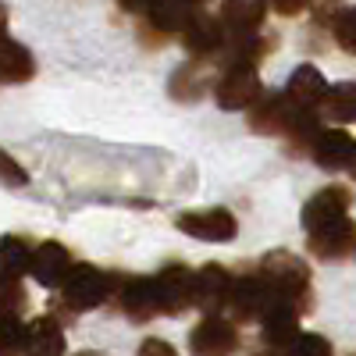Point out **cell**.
<instances>
[{
    "label": "cell",
    "mask_w": 356,
    "mask_h": 356,
    "mask_svg": "<svg viewBox=\"0 0 356 356\" xmlns=\"http://www.w3.org/2000/svg\"><path fill=\"white\" fill-rule=\"evenodd\" d=\"M349 356H356V353H349Z\"/></svg>",
    "instance_id": "38"
},
{
    "label": "cell",
    "mask_w": 356,
    "mask_h": 356,
    "mask_svg": "<svg viewBox=\"0 0 356 356\" xmlns=\"http://www.w3.org/2000/svg\"><path fill=\"white\" fill-rule=\"evenodd\" d=\"M178 40H182L186 54L196 57V61H218L225 43H228V29H225V22L218 15L196 11L186 22V29H182V36H178Z\"/></svg>",
    "instance_id": "6"
},
{
    "label": "cell",
    "mask_w": 356,
    "mask_h": 356,
    "mask_svg": "<svg viewBox=\"0 0 356 356\" xmlns=\"http://www.w3.org/2000/svg\"><path fill=\"white\" fill-rule=\"evenodd\" d=\"M118 8H122L125 15H136V18H146L154 8H157V0H114Z\"/></svg>",
    "instance_id": "32"
},
{
    "label": "cell",
    "mask_w": 356,
    "mask_h": 356,
    "mask_svg": "<svg viewBox=\"0 0 356 356\" xmlns=\"http://www.w3.org/2000/svg\"><path fill=\"white\" fill-rule=\"evenodd\" d=\"M332 40L339 43V50H346L349 57H356V4H342L335 22H332Z\"/></svg>",
    "instance_id": "26"
},
{
    "label": "cell",
    "mask_w": 356,
    "mask_h": 356,
    "mask_svg": "<svg viewBox=\"0 0 356 356\" xmlns=\"http://www.w3.org/2000/svg\"><path fill=\"white\" fill-rule=\"evenodd\" d=\"M25 307H29V296H25L22 282H0V314L22 317Z\"/></svg>",
    "instance_id": "28"
},
{
    "label": "cell",
    "mask_w": 356,
    "mask_h": 356,
    "mask_svg": "<svg viewBox=\"0 0 356 356\" xmlns=\"http://www.w3.org/2000/svg\"><path fill=\"white\" fill-rule=\"evenodd\" d=\"M0 186H8V189L29 186V171H25L8 150H0Z\"/></svg>",
    "instance_id": "29"
},
{
    "label": "cell",
    "mask_w": 356,
    "mask_h": 356,
    "mask_svg": "<svg viewBox=\"0 0 356 356\" xmlns=\"http://www.w3.org/2000/svg\"><path fill=\"white\" fill-rule=\"evenodd\" d=\"M36 246L22 235H0V282H22L33 271Z\"/></svg>",
    "instance_id": "22"
},
{
    "label": "cell",
    "mask_w": 356,
    "mask_h": 356,
    "mask_svg": "<svg viewBox=\"0 0 356 356\" xmlns=\"http://www.w3.org/2000/svg\"><path fill=\"white\" fill-rule=\"evenodd\" d=\"M111 303L122 310L129 321L146 324L164 314L161 303V289L157 278H139V275H114V292H111Z\"/></svg>",
    "instance_id": "3"
},
{
    "label": "cell",
    "mask_w": 356,
    "mask_h": 356,
    "mask_svg": "<svg viewBox=\"0 0 356 356\" xmlns=\"http://www.w3.org/2000/svg\"><path fill=\"white\" fill-rule=\"evenodd\" d=\"M207 65L211 61H196V57H189L186 65H178L171 72V82H168V93L178 100V104H196L207 97V89H214L211 75H207Z\"/></svg>",
    "instance_id": "17"
},
{
    "label": "cell",
    "mask_w": 356,
    "mask_h": 356,
    "mask_svg": "<svg viewBox=\"0 0 356 356\" xmlns=\"http://www.w3.org/2000/svg\"><path fill=\"white\" fill-rule=\"evenodd\" d=\"M271 300H275V296L267 292L260 275H235L232 278V292H228V303H225V314L235 324H250V321H260L267 314Z\"/></svg>",
    "instance_id": "7"
},
{
    "label": "cell",
    "mask_w": 356,
    "mask_h": 356,
    "mask_svg": "<svg viewBox=\"0 0 356 356\" xmlns=\"http://www.w3.org/2000/svg\"><path fill=\"white\" fill-rule=\"evenodd\" d=\"M257 275L264 278L267 292H271L275 300L296 307L300 314L314 310V275H310L303 257H296L289 250H271V253L260 257Z\"/></svg>",
    "instance_id": "1"
},
{
    "label": "cell",
    "mask_w": 356,
    "mask_h": 356,
    "mask_svg": "<svg viewBox=\"0 0 356 356\" xmlns=\"http://www.w3.org/2000/svg\"><path fill=\"white\" fill-rule=\"evenodd\" d=\"M72 267H75L72 250H68L65 243H57V239H47V243L36 246V253H33V271H29V275H33L43 289H61Z\"/></svg>",
    "instance_id": "15"
},
{
    "label": "cell",
    "mask_w": 356,
    "mask_h": 356,
    "mask_svg": "<svg viewBox=\"0 0 356 356\" xmlns=\"http://www.w3.org/2000/svg\"><path fill=\"white\" fill-rule=\"evenodd\" d=\"M317 114L324 122H332L339 129L346 125H356V82H339V86H328L324 100L317 104Z\"/></svg>",
    "instance_id": "24"
},
{
    "label": "cell",
    "mask_w": 356,
    "mask_h": 356,
    "mask_svg": "<svg viewBox=\"0 0 356 356\" xmlns=\"http://www.w3.org/2000/svg\"><path fill=\"white\" fill-rule=\"evenodd\" d=\"M111 292H114V275H107L97 264H75L61 285V307L68 314H86L111 303Z\"/></svg>",
    "instance_id": "2"
},
{
    "label": "cell",
    "mask_w": 356,
    "mask_h": 356,
    "mask_svg": "<svg viewBox=\"0 0 356 356\" xmlns=\"http://www.w3.org/2000/svg\"><path fill=\"white\" fill-rule=\"evenodd\" d=\"M307 250H310V257H317L324 264L346 260L349 253H356V221L342 218L335 225H324V228L310 232L307 235Z\"/></svg>",
    "instance_id": "11"
},
{
    "label": "cell",
    "mask_w": 356,
    "mask_h": 356,
    "mask_svg": "<svg viewBox=\"0 0 356 356\" xmlns=\"http://www.w3.org/2000/svg\"><path fill=\"white\" fill-rule=\"evenodd\" d=\"M175 228L200 243H232L239 235V218L225 207H200V211H182L175 218Z\"/></svg>",
    "instance_id": "5"
},
{
    "label": "cell",
    "mask_w": 356,
    "mask_h": 356,
    "mask_svg": "<svg viewBox=\"0 0 356 356\" xmlns=\"http://www.w3.org/2000/svg\"><path fill=\"white\" fill-rule=\"evenodd\" d=\"M349 207H353V193L346 186H324L317 189L300 211V221H303V232H317L324 225H335L342 218H349Z\"/></svg>",
    "instance_id": "10"
},
{
    "label": "cell",
    "mask_w": 356,
    "mask_h": 356,
    "mask_svg": "<svg viewBox=\"0 0 356 356\" xmlns=\"http://www.w3.org/2000/svg\"><path fill=\"white\" fill-rule=\"evenodd\" d=\"M282 356H335V349H332L328 339L317 335V332H300L282 349Z\"/></svg>",
    "instance_id": "27"
},
{
    "label": "cell",
    "mask_w": 356,
    "mask_h": 356,
    "mask_svg": "<svg viewBox=\"0 0 356 356\" xmlns=\"http://www.w3.org/2000/svg\"><path fill=\"white\" fill-rule=\"evenodd\" d=\"M296 111H300V104H292L285 93H264L250 111H246V122L253 132L260 136H285Z\"/></svg>",
    "instance_id": "12"
},
{
    "label": "cell",
    "mask_w": 356,
    "mask_h": 356,
    "mask_svg": "<svg viewBox=\"0 0 356 356\" xmlns=\"http://www.w3.org/2000/svg\"><path fill=\"white\" fill-rule=\"evenodd\" d=\"M243 346L239 324L228 317H203L196 328L189 332V353L193 356H235Z\"/></svg>",
    "instance_id": "8"
},
{
    "label": "cell",
    "mask_w": 356,
    "mask_h": 356,
    "mask_svg": "<svg viewBox=\"0 0 356 356\" xmlns=\"http://www.w3.org/2000/svg\"><path fill=\"white\" fill-rule=\"evenodd\" d=\"M353 150H356V139L346 129L332 125V129H321L317 139L310 143V161L324 171H346L353 161Z\"/></svg>",
    "instance_id": "14"
},
{
    "label": "cell",
    "mask_w": 356,
    "mask_h": 356,
    "mask_svg": "<svg viewBox=\"0 0 356 356\" xmlns=\"http://www.w3.org/2000/svg\"><path fill=\"white\" fill-rule=\"evenodd\" d=\"M8 18H11V11H8V4L0 0V40L8 36Z\"/></svg>",
    "instance_id": "33"
},
{
    "label": "cell",
    "mask_w": 356,
    "mask_h": 356,
    "mask_svg": "<svg viewBox=\"0 0 356 356\" xmlns=\"http://www.w3.org/2000/svg\"><path fill=\"white\" fill-rule=\"evenodd\" d=\"M136 356H178V349L171 342H164V339H146Z\"/></svg>",
    "instance_id": "31"
},
{
    "label": "cell",
    "mask_w": 356,
    "mask_h": 356,
    "mask_svg": "<svg viewBox=\"0 0 356 356\" xmlns=\"http://www.w3.org/2000/svg\"><path fill=\"white\" fill-rule=\"evenodd\" d=\"M264 97V82L253 65H225L214 79V100L221 111H250Z\"/></svg>",
    "instance_id": "4"
},
{
    "label": "cell",
    "mask_w": 356,
    "mask_h": 356,
    "mask_svg": "<svg viewBox=\"0 0 356 356\" xmlns=\"http://www.w3.org/2000/svg\"><path fill=\"white\" fill-rule=\"evenodd\" d=\"M232 271L225 264H203L196 271V310H203V317H218L225 314L228 292H232Z\"/></svg>",
    "instance_id": "13"
},
{
    "label": "cell",
    "mask_w": 356,
    "mask_h": 356,
    "mask_svg": "<svg viewBox=\"0 0 356 356\" xmlns=\"http://www.w3.org/2000/svg\"><path fill=\"white\" fill-rule=\"evenodd\" d=\"M267 0H221V22L228 29V36H246V33H260L267 22Z\"/></svg>",
    "instance_id": "18"
},
{
    "label": "cell",
    "mask_w": 356,
    "mask_h": 356,
    "mask_svg": "<svg viewBox=\"0 0 356 356\" xmlns=\"http://www.w3.org/2000/svg\"><path fill=\"white\" fill-rule=\"evenodd\" d=\"M29 356H65V328L54 314H43L29 321V339H25Z\"/></svg>",
    "instance_id": "21"
},
{
    "label": "cell",
    "mask_w": 356,
    "mask_h": 356,
    "mask_svg": "<svg viewBox=\"0 0 356 356\" xmlns=\"http://www.w3.org/2000/svg\"><path fill=\"white\" fill-rule=\"evenodd\" d=\"M154 278H157L161 303H164L168 317H178V314H186L189 307H196V271L193 267H186L182 260H171V264L161 267Z\"/></svg>",
    "instance_id": "9"
},
{
    "label": "cell",
    "mask_w": 356,
    "mask_h": 356,
    "mask_svg": "<svg viewBox=\"0 0 356 356\" xmlns=\"http://www.w3.org/2000/svg\"><path fill=\"white\" fill-rule=\"evenodd\" d=\"M253 356H282L278 349H260V353H253Z\"/></svg>",
    "instance_id": "37"
},
{
    "label": "cell",
    "mask_w": 356,
    "mask_h": 356,
    "mask_svg": "<svg viewBox=\"0 0 356 356\" xmlns=\"http://www.w3.org/2000/svg\"><path fill=\"white\" fill-rule=\"evenodd\" d=\"M25 339H29V324H22V317L0 314V356H22Z\"/></svg>",
    "instance_id": "25"
},
{
    "label": "cell",
    "mask_w": 356,
    "mask_h": 356,
    "mask_svg": "<svg viewBox=\"0 0 356 356\" xmlns=\"http://www.w3.org/2000/svg\"><path fill=\"white\" fill-rule=\"evenodd\" d=\"M275 50V36H264V33H246V36H228L225 50H221V68L225 65H260L267 54Z\"/></svg>",
    "instance_id": "20"
},
{
    "label": "cell",
    "mask_w": 356,
    "mask_h": 356,
    "mask_svg": "<svg viewBox=\"0 0 356 356\" xmlns=\"http://www.w3.org/2000/svg\"><path fill=\"white\" fill-rule=\"evenodd\" d=\"M300 310L282 303V300H271V307H267V314L260 317V342L267 349H285L296 335H300Z\"/></svg>",
    "instance_id": "16"
},
{
    "label": "cell",
    "mask_w": 356,
    "mask_h": 356,
    "mask_svg": "<svg viewBox=\"0 0 356 356\" xmlns=\"http://www.w3.org/2000/svg\"><path fill=\"white\" fill-rule=\"evenodd\" d=\"M36 75V57L25 43L4 36L0 40V82H11V86H22Z\"/></svg>",
    "instance_id": "23"
},
{
    "label": "cell",
    "mask_w": 356,
    "mask_h": 356,
    "mask_svg": "<svg viewBox=\"0 0 356 356\" xmlns=\"http://www.w3.org/2000/svg\"><path fill=\"white\" fill-rule=\"evenodd\" d=\"M186 4H189L193 11H207V8H211V4H214V0H186Z\"/></svg>",
    "instance_id": "34"
},
{
    "label": "cell",
    "mask_w": 356,
    "mask_h": 356,
    "mask_svg": "<svg viewBox=\"0 0 356 356\" xmlns=\"http://www.w3.org/2000/svg\"><path fill=\"white\" fill-rule=\"evenodd\" d=\"M346 171H349V178H353V182H356V150H353V161H349V168H346Z\"/></svg>",
    "instance_id": "35"
},
{
    "label": "cell",
    "mask_w": 356,
    "mask_h": 356,
    "mask_svg": "<svg viewBox=\"0 0 356 356\" xmlns=\"http://www.w3.org/2000/svg\"><path fill=\"white\" fill-rule=\"evenodd\" d=\"M75 356H107V353H100V349H82V353H75Z\"/></svg>",
    "instance_id": "36"
},
{
    "label": "cell",
    "mask_w": 356,
    "mask_h": 356,
    "mask_svg": "<svg viewBox=\"0 0 356 356\" xmlns=\"http://www.w3.org/2000/svg\"><path fill=\"white\" fill-rule=\"evenodd\" d=\"M324 93H328V79H324V72L317 65H300V68H292L289 82H285V97L292 104H300V107H314L324 100Z\"/></svg>",
    "instance_id": "19"
},
{
    "label": "cell",
    "mask_w": 356,
    "mask_h": 356,
    "mask_svg": "<svg viewBox=\"0 0 356 356\" xmlns=\"http://www.w3.org/2000/svg\"><path fill=\"white\" fill-rule=\"evenodd\" d=\"M267 4H271L282 18H296V15H303L314 0H267Z\"/></svg>",
    "instance_id": "30"
}]
</instances>
